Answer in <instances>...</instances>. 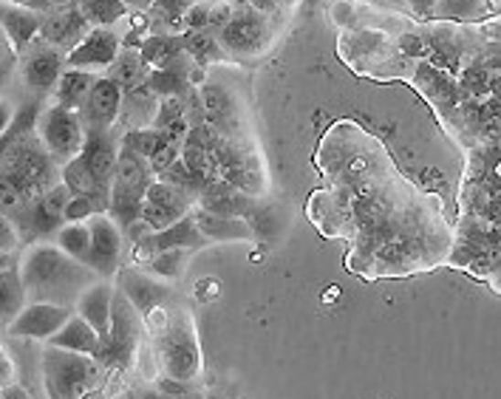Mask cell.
<instances>
[{
    "instance_id": "obj_4",
    "label": "cell",
    "mask_w": 501,
    "mask_h": 399,
    "mask_svg": "<svg viewBox=\"0 0 501 399\" xmlns=\"http://www.w3.org/2000/svg\"><path fill=\"white\" fill-rule=\"evenodd\" d=\"M139 343V318L136 309L131 306V300L123 292H113L111 300V331L108 340H102V349L97 354V360L102 365H131L133 352Z\"/></svg>"
},
{
    "instance_id": "obj_30",
    "label": "cell",
    "mask_w": 501,
    "mask_h": 399,
    "mask_svg": "<svg viewBox=\"0 0 501 399\" xmlns=\"http://www.w3.org/2000/svg\"><path fill=\"white\" fill-rule=\"evenodd\" d=\"M57 247H60L69 258L85 264L88 258V249H91V230H88L85 221H77V224H63L60 230H57Z\"/></svg>"
},
{
    "instance_id": "obj_36",
    "label": "cell",
    "mask_w": 501,
    "mask_h": 399,
    "mask_svg": "<svg viewBox=\"0 0 501 399\" xmlns=\"http://www.w3.org/2000/svg\"><path fill=\"white\" fill-rule=\"evenodd\" d=\"M28 205H32V202H28V198L23 195V190L12 179L0 176V213H4L6 218L26 215Z\"/></svg>"
},
{
    "instance_id": "obj_23",
    "label": "cell",
    "mask_w": 501,
    "mask_h": 399,
    "mask_svg": "<svg viewBox=\"0 0 501 399\" xmlns=\"http://www.w3.org/2000/svg\"><path fill=\"white\" fill-rule=\"evenodd\" d=\"M198 102H201V110H204V122L213 125L219 133H224L232 125L235 105H232V97L221 89V85H201Z\"/></svg>"
},
{
    "instance_id": "obj_2",
    "label": "cell",
    "mask_w": 501,
    "mask_h": 399,
    "mask_svg": "<svg viewBox=\"0 0 501 399\" xmlns=\"http://www.w3.org/2000/svg\"><path fill=\"white\" fill-rule=\"evenodd\" d=\"M0 176L12 179L28 202H35L43 193H48L57 182V167L43 148L40 139L32 136H17L6 153L0 156Z\"/></svg>"
},
{
    "instance_id": "obj_35",
    "label": "cell",
    "mask_w": 501,
    "mask_h": 399,
    "mask_svg": "<svg viewBox=\"0 0 501 399\" xmlns=\"http://www.w3.org/2000/svg\"><path fill=\"white\" fill-rule=\"evenodd\" d=\"M142 202H151V205H165V207H176V210H185L190 207V195L179 187H173L167 182H151L144 190Z\"/></svg>"
},
{
    "instance_id": "obj_28",
    "label": "cell",
    "mask_w": 501,
    "mask_h": 399,
    "mask_svg": "<svg viewBox=\"0 0 501 399\" xmlns=\"http://www.w3.org/2000/svg\"><path fill=\"white\" fill-rule=\"evenodd\" d=\"M26 287H23V278L17 267H9L0 272V320L12 323L20 309L26 306Z\"/></svg>"
},
{
    "instance_id": "obj_26",
    "label": "cell",
    "mask_w": 501,
    "mask_h": 399,
    "mask_svg": "<svg viewBox=\"0 0 501 399\" xmlns=\"http://www.w3.org/2000/svg\"><path fill=\"white\" fill-rule=\"evenodd\" d=\"M196 226L201 230V236L208 241H235V238H250V226L241 224L239 218H224V215H213L208 210H198L196 215Z\"/></svg>"
},
{
    "instance_id": "obj_44",
    "label": "cell",
    "mask_w": 501,
    "mask_h": 399,
    "mask_svg": "<svg viewBox=\"0 0 501 399\" xmlns=\"http://www.w3.org/2000/svg\"><path fill=\"white\" fill-rule=\"evenodd\" d=\"M208 15H210V6L193 4V6L182 15V26L187 28V35H193V32H204V28H208Z\"/></svg>"
},
{
    "instance_id": "obj_19",
    "label": "cell",
    "mask_w": 501,
    "mask_h": 399,
    "mask_svg": "<svg viewBox=\"0 0 501 399\" xmlns=\"http://www.w3.org/2000/svg\"><path fill=\"white\" fill-rule=\"evenodd\" d=\"M80 156L85 159V164L91 167V173L102 184H111L113 170H116V156H120V151L113 148V139L108 136L105 128H88L85 131Z\"/></svg>"
},
{
    "instance_id": "obj_52",
    "label": "cell",
    "mask_w": 501,
    "mask_h": 399,
    "mask_svg": "<svg viewBox=\"0 0 501 399\" xmlns=\"http://www.w3.org/2000/svg\"><path fill=\"white\" fill-rule=\"evenodd\" d=\"M402 48H405V51H410V54L425 51V46L420 43V37H402Z\"/></svg>"
},
{
    "instance_id": "obj_14",
    "label": "cell",
    "mask_w": 501,
    "mask_h": 399,
    "mask_svg": "<svg viewBox=\"0 0 501 399\" xmlns=\"http://www.w3.org/2000/svg\"><path fill=\"white\" fill-rule=\"evenodd\" d=\"M63 66H66V54L60 48H54L48 43L37 46L23 57V79L28 89H35V91L54 89L57 79L63 74Z\"/></svg>"
},
{
    "instance_id": "obj_32",
    "label": "cell",
    "mask_w": 501,
    "mask_h": 399,
    "mask_svg": "<svg viewBox=\"0 0 501 399\" xmlns=\"http://www.w3.org/2000/svg\"><path fill=\"white\" fill-rule=\"evenodd\" d=\"M147 89H151L154 94H162V97H182V91L187 89V82H185L182 68L176 66V60H173V63L147 74Z\"/></svg>"
},
{
    "instance_id": "obj_53",
    "label": "cell",
    "mask_w": 501,
    "mask_h": 399,
    "mask_svg": "<svg viewBox=\"0 0 501 399\" xmlns=\"http://www.w3.org/2000/svg\"><path fill=\"white\" fill-rule=\"evenodd\" d=\"M410 6H414L417 12H431L436 6V0H410Z\"/></svg>"
},
{
    "instance_id": "obj_48",
    "label": "cell",
    "mask_w": 501,
    "mask_h": 399,
    "mask_svg": "<svg viewBox=\"0 0 501 399\" xmlns=\"http://www.w3.org/2000/svg\"><path fill=\"white\" fill-rule=\"evenodd\" d=\"M156 391H162V394H167V396H176V399H185V396L190 394L187 383H179V380H173V377L159 380V388H156Z\"/></svg>"
},
{
    "instance_id": "obj_8",
    "label": "cell",
    "mask_w": 501,
    "mask_h": 399,
    "mask_svg": "<svg viewBox=\"0 0 501 399\" xmlns=\"http://www.w3.org/2000/svg\"><path fill=\"white\" fill-rule=\"evenodd\" d=\"M120 51H123V40L116 37L111 28L97 26V28H88V35L66 54V63L69 68L100 71V68H111Z\"/></svg>"
},
{
    "instance_id": "obj_15",
    "label": "cell",
    "mask_w": 501,
    "mask_h": 399,
    "mask_svg": "<svg viewBox=\"0 0 501 399\" xmlns=\"http://www.w3.org/2000/svg\"><path fill=\"white\" fill-rule=\"evenodd\" d=\"M0 26L6 28V37H9L12 51L23 54L28 46L35 43V37L40 35V15L32 6L0 0Z\"/></svg>"
},
{
    "instance_id": "obj_49",
    "label": "cell",
    "mask_w": 501,
    "mask_h": 399,
    "mask_svg": "<svg viewBox=\"0 0 501 399\" xmlns=\"http://www.w3.org/2000/svg\"><path fill=\"white\" fill-rule=\"evenodd\" d=\"M229 17H232V9H229L227 4H219V6H213L210 15H208V28H224V26L229 23Z\"/></svg>"
},
{
    "instance_id": "obj_39",
    "label": "cell",
    "mask_w": 501,
    "mask_h": 399,
    "mask_svg": "<svg viewBox=\"0 0 501 399\" xmlns=\"http://www.w3.org/2000/svg\"><path fill=\"white\" fill-rule=\"evenodd\" d=\"M355 215H357L363 230H371V226H379L382 221H389L386 218V207H382L377 198H371V195H357L355 198Z\"/></svg>"
},
{
    "instance_id": "obj_1",
    "label": "cell",
    "mask_w": 501,
    "mask_h": 399,
    "mask_svg": "<svg viewBox=\"0 0 501 399\" xmlns=\"http://www.w3.org/2000/svg\"><path fill=\"white\" fill-rule=\"evenodd\" d=\"M20 278H23L26 295L46 303H57V300H69L74 295L80 298L85 287H91L94 272L85 264L69 258L60 247L35 244L23 255Z\"/></svg>"
},
{
    "instance_id": "obj_38",
    "label": "cell",
    "mask_w": 501,
    "mask_h": 399,
    "mask_svg": "<svg viewBox=\"0 0 501 399\" xmlns=\"http://www.w3.org/2000/svg\"><path fill=\"white\" fill-rule=\"evenodd\" d=\"M377 261H382V264H389V267H405L408 261H410V241L408 238H400L397 233L382 244L377 252Z\"/></svg>"
},
{
    "instance_id": "obj_17",
    "label": "cell",
    "mask_w": 501,
    "mask_h": 399,
    "mask_svg": "<svg viewBox=\"0 0 501 399\" xmlns=\"http://www.w3.org/2000/svg\"><path fill=\"white\" fill-rule=\"evenodd\" d=\"M204 241H208V238H204L201 230L196 226V218L193 215H185V218H179L176 224H170L167 230L151 233V236H147L136 247L147 255V258H151V255L165 252V249H193V247H201Z\"/></svg>"
},
{
    "instance_id": "obj_7",
    "label": "cell",
    "mask_w": 501,
    "mask_h": 399,
    "mask_svg": "<svg viewBox=\"0 0 501 399\" xmlns=\"http://www.w3.org/2000/svg\"><path fill=\"white\" fill-rule=\"evenodd\" d=\"M85 224L88 230H91V249H88L85 267L97 275H113L120 269V258H123V244H125L123 226L108 213H94Z\"/></svg>"
},
{
    "instance_id": "obj_33",
    "label": "cell",
    "mask_w": 501,
    "mask_h": 399,
    "mask_svg": "<svg viewBox=\"0 0 501 399\" xmlns=\"http://www.w3.org/2000/svg\"><path fill=\"white\" fill-rule=\"evenodd\" d=\"M182 43H185V51L190 57H196L198 63H208V60H219V57H224V48H221L219 37L210 32V28H204V32L185 35Z\"/></svg>"
},
{
    "instance_id": "obj_12",
    "label": "cell",
    "mask_w": 501,
    "mask_h": 399,
    "mask_svg": "<svg viewBox=\"0 0 501 399\" xmlns=\"http://www.w3.org/2000/svg\"><path fill=\"white\" fill-rule=\"evenodd\" d=\"M123 89L116 85L111 77H97L91 91H88L85 102H82V117L88 122V128H108L120 117L123 108Z\"/></svg>"
},
{
    "instance_id": "obj_43",
    "label": "cell",
    "mask_w": 501,
    "mask_h": 399,
    "mask_svg": "<svg viewBox=\"0 0 501 399\" xmlns=\"http://www.w3.org/2000/svg\"><path fill=\"white\" fill-rule=\"evenodd\" d=\"M176 159H179V148L170 145V142H162L159 151H156L151 159H147V167H151V173H159V176H162Z\"/></svg>"
},
{
    "instance_id": "obj_13",
    "label": "cell",
    "mask_w": 501,
    "mask_h": 399,
    "mask_svg": "<svg viewBox=\"0 0 501 399\" xmlns=\"http://www.w3.org/2000/svg\"><path fill=\"white\" fill-rule=\"evenodd\" d=\"M40 35L48 46L71 51L88 35V20L82 17L77 4H69L40 17Z\"/></svg>"
},
{
    "instance_id": "obj_37",
    "label": "cell",
    "mask_w": 501,
    "mask_h": 399,
    "mask_svg": "<svg viewBox=\"0 0 501 399\" xmlns=\"http://www.w3.org/2000/svg\"><path fill=\"white\" fill-rule=\"evenodd\" d=\"M182 261H185V249H165L147 258V269H151L154 278H176L182 272Z\"/></svg>"
},
{
    "instance_id": "obj_25",
    "label": "cell",
    "mask_w": 501,
    "mask_h": 399,
    "mask_svg": "<svg viewBox=\"0 0 501 399\" xmlns=\"http://www.w3.org/2000/svg\"><path fill=\"white\" fill-rule=\"evenodd\" d=\"M151 66H147L144 60H142V54L139 51H133V48H123L120 54H116V60L111 63V79L120 85L123 91H128V89H136V85H144L147 82V71Z\"/></svg>"
},
{
    "instance_id": "obj_27",
    "label": "cell",
    "mask_w": 501,
    "mask_h": 399,
    "mask_svg": "<svg viewBox=\"0 0 501 399\" xmlns=\"http://www.w3.org/2000/svg\"><path fill=\"white\" fill-rule=\"evenodd\" d=\"M94 74L91 71H82V68H69L60 74V79H57V105H63V108H71L77 110L88 91H91V85H94Z\"/></svg>"
},
{
    "instance_id": "obj_18",
    "label": "cell",
    "mask_w": 501,
    "mask_h": 399,
    "mask_svg": "<svg viewBox=\"0 0 501 399\" xmlns=\"http://www.w3.org/2000/svg\"><path fill=\"white\" fill-rule=\"evenodd\" d=\"M111 300H113L111 283H91L77 298V315L97 331L100 340H108L111 331Z\"/></svg>"
},
{
    "instance_id": "obj_51",
    "label": "cell",
    "mask_w": 501,
    "mask_h": 399,
    "mask_svg": "<svg viewBox=\"0 0 501 399\" xmlns=\"http://www.w3.org/2000/svg\"><path fill=\"white\" fill-rule=\"evenodd\" d=\"M241 6H247L258 15H267L270 9H275V0H241Z\"/></svg>"
},
{
    "instance_id": "obj_54",
    "label": "cell",
    "mask_w": 501,
    "mask_h": 399,
    "mask_svg": "<svg viewBox=\"0 0 501 399\" xmlns=\"http://www.w3.org/2000/svg\"><path fill=\"white\" fill-rule=\"evenodd\" d=\"M125 6H133V9H151L154 0H125Z\"/></svg>"
},
{
    "instance_id": "obj_9",
    "label": "cell",
    "mask_w": 501,
    "mask_h": 399,
    "mask_svg": "<svg viewBox=\"0 0 501 399\" xmlns=\"http://www.w3.org/2000/svg\"><path fill=\"white\" fill-rule=\"evenodd\" d=\"M71 318V309L60 306V303H46V300H35L20 309V315L9 323V334L12 337H37V340H48L57 329H63Z\"/></svg>"
},
{
    "instance_id": "obj_34",
    "label": "cell",
    "mask_w": 501,
    "mask_h": 399,
    "mask_svg": "<svg viewBox=\"0 0 501 399\" xmlns=\"http://www.w3.org/2000/svg\"><path fill=\"white\" fill-rule=\"evenodd\" d=\"M179 159L185 162V167L190 170V176L198 182V187H201V190H204V184H210V182L216 179V162H213V156H210L208 151L185 145Z\"/></svg>"
},
{
    "instance_id": "obj_40",
    "label": "cell",
    "mask_w": 501,
    "mask_h": 399,
    "mask_svg": "<svg viewBox=\"0 0 501 399\" xmlns=\"http://www.w3.org/2000/svg\"><path fill=\"white\" fill-rule=\"evenodd\" d=\"M162 182H167V184H173V187H179V190H185L187 195L190 193H201V187H198V182L190 176V170L185 167V162L182 159H176L167 170H165V173H162Z\"/></svg>"
},
{
    "instance_id": "obj_47",
    "label": "cell",
    "mask_w": 501,
    "mask_h": 399,
    "mask_svg": "<svg viewBox=\"0 0 501 399\" xmlns=\"http://www.w3.org/2000/svg\"><path fill=\"white\" fill-rule=\"evenodd\" d=\"M182 110H185V102H182V97H165V100H162V105H159L156 128L167 125L170 120H179V117H185Z\"/></svg>"
},
{
    "instance_id": "obj_6",
    "label": "cell",
    "mask_w": 501,
    "mask_h": 399,
    "mask_svg": "<svg viewBox=\"0 0 501 399\" xmlns=\"http://www.w3.org/2000/svg\"><path fill=\"white\" fill-rule=\"evenodd\" d=\"M82 139H85V128H82V117L77 110L54 105L40 117V142L51 159L54 156L57 159L80 156Z\"/></svg>"
},
{
    "instance_id": "obj_59",
    "label": "cell",
    "mask_w": 501,
    "mask_h": 399,
    "mask_svg": "<svg viewBox=\"0 0 501 399\" xmlns=\"http://www.w3.org/2000/svg\"><path fill=\"white\" fill-rule=\"evenodd\" d=\"M208 399H224V396H219V394H213V396H208Z\"/></svg>"
},
{
    "instance_id": "obj_21",
    "label": "cell",
    "mask_w": 501,
    "mask_h": 399,
    "mask_svg": "<svg viewBox=\"0 0 501 399\" xmlns=\"http://www.w3.org/2000/svg\"><path fill=\"white\" fill-rule=\"evenodd\" d=\"M63 184L69 187L71 195L91 198V202L97 205V210L105 213V207H108V184H102V182L91 173V167L85 164L82 156L69 159V164L63 167Z\"/></svg>"
},
{
    "instance_id": "obj_45",
    "label": "cell",
    "mask_w": 501,
    "mask_h": 399,
    "mask_svg": "<svg viewBox=\"0 0 501 399\" xmlns=\"http://www.w3.org/2000/svg\"><path fill=\"white\" fill-rule=\"evenodd\" d=\"M476 0H436V12L442 17H467L474 15Z\"/></svg>"
},
{
    "instance_id": "obj_5",
    "label": "cell",
    "mask_w": 501,
    "mask_h": 399,
    "mask_svg": "<svg viewBox=\"0 0 501 399\" xmlns=\"http://www.w3.org/2000/svg\"><path fill=\"white\" fill-rule=\"evenodd\" d=\"M159 354H162L167 377L179 380V383H190L198 374V346H196L193 329L185 315H176L165 326L162 340H159Z\"/></svg>"
},
{
    "instance_id": "obj_58",
    "label": "cell",
    "mask_w": 501,
    "mask_h": 399,
    "mask_svg": "<svg viewBox=\"0 0 501 399\" xmlns=\"http://www.w3.org/2000/svg\"><path fill=\"white\" fill-rule=\"evenodd\" d=\"M9 267H15V261H12V255H6V252H0V272H4V269H9Z\"/></svg>"
},
{
    "instance_id": "obj_16",
    "label": "cell",
    "mask_w": 501,
    "mask_h": 399,
    "mask_svg": "<svg viewBox=\"0 0 501 399\" xmlns=\"http://www.w3.org/2000/svg\"><path fill=\"white\" fill-rule=\"evenodd\" d=\"M120 292L131 300V306L136 311H142V315L156 311L159 303H165L170 295V289L165 287V283H159V278L136 272V269L120 272Z\"/></svg>"
},
{
    "instance_id": "obj_31",
    "label": "cell",
    "mask_w": 501,
    "mask_h": 399,
    "mask_svg": "<svg viewBox=\"0 0 501 399\" xmlns=\"http://www.w3.org/2000/svg\"><path fill=\"white\" fill-rule=\"evenodd\" d=\"M77 9L82 12V17L94 26H113L116 20H123L128 6L125 0H77Z\"/></svg>"
},
{
    "instance_id": "obj_11",
    "label": "cell",
    "mask_w": 501,
    "mask_h": 399,
    "mask_svg": "<svg viewBox=\"0 0 501 399\" xmlns=\"http://www.w3.org/2000/svg\"><path fill=\"white\" fill-rule=\"evenodd\" d=\"M69 187L60 182L54 184L48 193H43L40 198H35L32 205L26 210V218H28V226H32V233L40 236V238H48V236H57V230L66 224V205H69Z\"/></svg>"
},
{
    "instance_id": "obj_24",
    "label": "cell",
    "mask_w": 501,
    "mask_h": 399,
    "mask_svg": "<svg viewBox=\"0 0 501 399\" xmlns=\"http://www.w3.org/2000/svg\"><path fill=\"white\" fill-rule=\"evenodd\" d=\"M111 182L136 193L139 198H144V190H147V184H151V167H147V162L142 156H136L131 151H120Z\"/></svg>"
},
{
    "instance_id": "obj_3",
    "label": "cell",
    "mask_w": 501,
    "mask_h": 399,
    "mask_svg": "<svg viewBox=\"0 0 501 399\" xmlns=\"http://www.w3.org/2000/svg\"><path fill=\"white\" fill-rule=\"evenodd\" d=\"M43 374L51 399H85L102 374V362L97 357L51 346L43 354Z\"/></svg>"
},
{
    "instance_id": "obj_10",
    "label": "cell",
    "mask_w": 501,
    "mask_h": 399,
    "mask_svg": "<svg viewBox=\"0 0 501 399\" xmlns=\"http://www.w3.org/2000/svg\"><path fill=\"white\" fill-rule=\"evenodd\" d=\"M219 43L224 51H232V54H252L267 43V20L247 6L232 12L229 23L221 28Z\"/></svg>"
},
{
    "instance_id": "obj_57",
    "label": "cell",
    "mask_w": 501,
    "mask_h": 399,
    "mask_svg": "<svg viewBox=\"0 0 501 399\" xmlns=\"http://www.w3.org/2000/svg\"><path fill=\"white\" fill-rule=\"evenodd\" d=\"M142 399H176V396H167V394H162V391H144Z\"/></svg>"
},
{
    "instance_id": "obj_50",
    "label": "cell",
    "mask_w": 501,
    "mask_h": 399,
    "mask_svg": "<svg viewBox=\"0 0 501 399\" xmlns=\"http://www.w3.org/2000/svg\"><path fill=\"white\" fill-rule=\"evenodd\" d=\"M15 122V108L9 100H0V136H4Z\"/></svg>"
},
{
    "instance_id": "obj_42",
    "label": "cell",
    "mask_w": 501,
    "mask_h": 399,
    "mask_svg": "<svg viewBox=\"0 0 501 399\" xmlns=\"http://www.w3.org/2000/svg\"><path fill=\"white\" fill-rule=\"evenodd\" d=\"M97 210V205L91 198H82V195H71L69 205H66V224H77V221H88Z\"/></svg>"
},
{
    "instance_id": "obj_29",
    "label": "cell",
    "mask_w": 501,
    "mask_h": 399,
    "mask_svg": "<svg viewBox=\"0 0 501 399\" xmlns=\"http://www.w3.org/2000/svg\"><path fill=\"white\" fill-rule=\"evenodd\" d=\"M185 51V43L182 37H173V35H154L151 40H144L139 54H142V60L147 66H167L173 60H179V54Z\"/></svg>"
},
{
    "instance_id": "obj_56",
    "label": "cell",
    "mask_w": 501,
    "mask_h": 399,
    "mask_svg": "<svg viewBox=\"0 0 501 399\" xmlns=\"http://www.w3.org/2000/svg\"><path fill=\"white\" fill-rule=\"evenodd\" d=\"M9 60H12V54H9V48H6L4 35H0V63H9Z\"/></svg>"
},
{
    "instance_id": "obj_22",
    "label": "cell",
    "mask_w": 501,
    "mask_h": 399,
    "mask_svg": "<svg viewBox=\"0 0 501 399\" xmlns=\"http://www.w3.org/2000/svg\"><path fill=\"white\" fill-rule=\"evenodd\" d=\"M48 346L66 349V352H77V354H88V357H97L100 349H102V340L97 337V331L88 326L80 315H71L63 329H57L48 337Z\"/></svg>"
},
{
    "instance_id": "obj_41",
    "label": "cell",
    "mask_w": 501,
    "mask_h": 399,
    "mask_svg": "<svg viewBox=\"0 0 501 399\" xmlns=\"http://www.w3.org/2000/svg\"><path fill=\"white\" fill-rule=\"evenodd\" d=\"M224 133H219L213 125H208V122H198V125H193L190 131H187V136H185V145H190V148H201V151H213L216 148V142L221 139Z\"/></svg>"
},
{
    "instance_id": "obj_20",
    "label": "cell",
    "mask_w": 501,
    "mask_h": 399,
    "mask_svg": "<svg viewBox=\"0 0 501 399\" xmlns=\"http://www.w3.org/2000/svg\"><path fill=\"white\" fill-rule=\"evenodd\" d=\"M198 202H201V210H208L213 215H224V218H241L250 210V195L221 179H213L210 184H204V190L198 193Z\"/></svg>"
},
{
    "instance_id": "obj_55",
    "label": "cell",
    "mask_w": 501,
    "mask_h": 399,
    "mask_svg": "<svg viewBox=\"0 0 501 399\" xmlns=\"http://www.w3.org/2000/svg\"><path fill=\"white\" fill-rule=\"evenodd\" d=\"M4 399H28L26 394H23V388H17V385H12L6 394H4Z\"/></svg>"
},
{
    "instance_id": "obj_46",
    "label": "cell",
    "mask_w": 501,
    "mask_h": 399,
    "mask_svg": "<svg viewBox=\"0 0 501 399\" xmlns=\"http://www.w3.org/2000/svg\"><path fill=\"white\" fill-rule=\"evenodd\" d=\"M17 249H20V233L15 230L12 218H6L4 213H0V252L15 255Z\"/></svg>"
}]
</instances>
